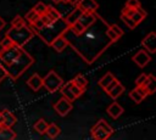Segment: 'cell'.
<instances>
[{
    "mask_svg": "<svg viewBox=\"0 0 156 140\" xmlns=\"http://www.w3.org/2000/svg\"><path fill=\"white\" fill-rule=\"evenodd\" d=\"M108 23L98 15L96 21L85 28L82 34H73L68 29L63 33V37L67 40V44L80 56V58L87 65H93L107 47L113 43L106 34Z\"/></svg>",
    "mask_w": 156,
    "mask_h": 140,
    "instance_id": "obj_1",
    "label": "cell"
},
{
    "mask_svg": "<svg viewBox=\"0 0 156 140\" xmlns=\"http://www.w3.org/2000/svg\"><path fill=\"white\" fill-rule=\"evenodd\" d=\"M33 63L34 57L16 44L0 50V65L6 69L7 75L13 80L18 79Z\"/></svg>",
    "mask_w": 156,
    "mask_h": 140,
    "instance_id": "obj_2",
    "label": "cell"
},
{
    "mask_svg": "<svg viewBox=\"0 0 156 140\" xmlns=\"http://www.w3.org/2000/svg\"><path fill=\"white\" fill-rule=\"evenodd\" d=\"M68 29L63 17L55 19L50 24H45L39 29H32L34 32V35H38L46 45H51V43L60 35H62Z\"/></svg>",
    "mask_w": 156,
    "mask_h": 140,
    "instance_id": "obj_3",
    "label": "cell"
},
{
    "mask_svg": "<svg viewBox=\"0 0 156 140\" xmlns=\"http://www.w3.org/2000/svg\"><path fill=\"white\" fill-rule=\"evenodd\" d=\"M5 35H7V37L12 40L13 44H16V45L23 47L29 40H32V38L34 37V32H33L32 28L24 22L23 24L18 26V27H11V28L6 32Z\"/></svg>",
    "mask_w": 156,
    "mask_h": 140,
    "instance_id": "obj_4",
    "label": "cell"
},
{
    "mask_svg": "<svg viewBox=\"0 0 156 140\" xmlns=\"http://www.w3.org/2000/svg\"><path fill=\"white\" fill-rule=\"evenodd\" d=\"M90 134L95 140H106L113 134V128L104 118H101L91 127Z\"/></svg>",
    "mask_w": 156,
    "mask_h": 140,
    "instance_id": "obj_5",
    "label": "cell"
},
{
    "mask_svg": "<svg viewBox=\"0 0 156 140\" xmlns=\"http://www.w3.org/2000/svg\"><path fill=\"white\" fill-rule=\"evenodd\" d=\"M63 83H65L63 79H62V78L56 73V71H54V69L49 71V72L43 77V86H44L50 94L57 91V90L60 89V86H61Z\"/></svg>",
    "mask_w": 156,
    "mask_h": 140,
    "instance_id": "obj_6",
    "label": "cell"
},
{
    "mask_svg": "<svg viewBox=\"0 0 156 140\" xmlns=\"http://www.w3.org/2000/svg\"><path fill=\"white\" fill-rule=\"evenodd\" d=\"M54 111L60 116V117H66L73 108V105H72V101L67 100L66 97H61L58 99L55 103H54Z\"/></svg>",
    "mask_w": 156,
    "mask_h": 140,
    "instance_id": "obj_7",
    "label": "cell"
},
{
    "mask_svg": "<svg viewBox=\"0 0 156 140\" xmlns=\"http://www.w3.org/2000/svg\"><path fill=\"white\" fill-rule=\"evenodd\" d=\"M121 13H123V15L130 17V18L134 21V23H135L136 26H138V24L146 17V15H147L146 11H144L141 7H138V9H130V7H127V6H124V7L122 9Z\"/></svg>",
    "mask_w": 156,
    "mask_h": 140,
    "instance_id": "obj_8",
    "label": "cell"
},
{
    "mask_svg": "<svg viewBox=\"0 0 156 140\" xmlns=\"http://www.w3.org/2000/svg\"><path fill=\"white\" fill-rule=\"evenodd\" d=\"M132 61H133L139 68H144V67H146V66L149 65V62L151 61V56H150V54H149L146 50L141 49V50L136 51V52L132 56Z\"/></svg>",
    "mask_w": 156,
    "mask_h": 140,
    "instance_id": "obj_9",
    "label": "cell"
},
{
    "mask_svg": "<svg viewBox=\"0 0 156 140\" xmlns=\"http://www.w3.org/2000/svg\"><path fill=\"white\" fill-rule=\"evenodd\" d=\"M105 91H106V94H107L112 100H116V99H118V97L124 93V86H123V84H122L121 82H118L117 79H115V80L105 89Z\"/></svg>",
    "mask_w": 156,
    "mask_h": 140,
    "instance_id": "obj_10",
    "label": "cell"
},
{
    "mask_svg": "<svg viewBox=\"0 0 156 140\" xmlns=\"http://www.w3.org/2000/svg\"><path fill=\"white\" fill-rule=\"evenodd\" d=\"M141 46L149 54H154L156 51V33L150 32L141 39Z\"/></svg>",
    "mask_w": 156,
    "mask_h": 140,
    "instance_id": "obj_11",
    "label": "cell"
},
{
    "mask_svg": "<svg viewBox=\"0 0 156 140\" xmlns=\"http://www.w3.org/2000/svg\"><path fill=\"white\" fill-rule=\"evenodd\" d=\"M146 96H147V93H146V90H145L141 85L135 86L133 90L129 91V97H130L135 103H140Z\"/></svg>",
    "mask_w": 156,
    "mask_h": 140,
    "instance_id": "obj_12",
    "label": "cell"
},
{
    "mask_svg": "<svg viewBox=\"0 0 156 140\" xmlns=\"http://www.w3.org/2000/svg\"><path fill=\"white\" fill-rule=\"evenodd\" d=\"M98 18V13L96 11L95 12H83L78 19V22L84 27V28H88L89 26H91Z\"/></svg>",
    "mask_w": 156,
    "mask_h": 140,
    "instance_id": "obj_13",
    "label": "cell"
},
{
    "mask_svg": "<svg viewBox=\"0 0 156 140\" xmlns=\"http://www.w3.org/2000/svg\"><path fill=\"white\" fill-rule=\"evenodd\" d=\"M27 85L33 90V91H39L43 88V77H40L38 73L32 74L27 79Z\"/></svg>",
    "mask_w": 156,
    "mask_h": 140,
    "instance_id": "obj_14",
    "label": "cell"
},
{
    "mask_svg": "<svg viewBox=\"0 0 156 140\" xmlns=\"http://www.w3.org/2000/svg\"><path fill=\"white\" fill-rule=\"evenodd\" d=\"M82 13H83L82 9H79L78 6H74L73 10H72L66 17H63V19H65L67 27H71L72 24H74L76 22H78V19H79V17H80Z\"/></svg>",
    "mask_w": 156,
    "mask_h": 140,
    "instance_id": "obj_15",
    "label": "cell"
},
{
    "mask_svg": "<svg viewBox=\"0 0 156 140\" xmlns=\"http://www.w3.org/2000/svg\"><path fill=\"white\" fill-rule=\"evenodd\" d=\"M83 12H95L99 9V4L95 0H79L78 5Z\"/></svg>",
    "mask_w": 156,
    "mask_h": 140,
    "instance_id": "obj_16",
    "label": "cell"
},
{
    "mask_svg": "<svg viewBox=\"0 0 156 140\" xmlns=\"http://www.w3.org/2000/svg\"><path fill=\"white\" fill-rule=\"evenodd\" d=\"M141 86L146 90L147 95H152L156 91V78H155V75L154 74H147L146 79H145V82Z\"/></svg>",
    "mask_w": 156,
    "mask_h": 140,
    "instance_id": "obj_17",
    "label": "cell"
},
{
    "mask_svg": "<svg viewBox=\"0 0 156 140\" xmlns=\"http://www.w3.org/2000/svg\"><path fill=\"white\" fill-rule=\"evenodd\" d=\"M106 112L110 114V117H112L113 119H117L118 117L122 116V113L124 112V110H123V107L118 102H112L110 106H107Z\"/></svg>",
    "mask_w": 156,
    "mask_h": 140,
    "instance_id": "obj_18",
    "label": "cell"
},
{
    "mask_svg": "<svg viewBox=\"0 0 156 140\" xmlns=\"http://www.w3.org/2000/svg\"><path fill=\"white\" fill-rule=\"evenodd\" d=\"M1 113H2V118H4V121H2V127L12 128V127L16 124V122H17L16 116H15L12 112H10L9 110H2Z\"/></svg>",
    "mask_w": 156,
    "mask_h": 140,
    "instance_id": "obj_19",
    "label": "cell"
},
{
    "mask_svg": "<svg viewBox=\"0 0 156 140\" xmlns=\"http://www.w3.org/2000/svg\"><path fill=\"white\" fill-rule=\"evenodd\" d=\"M67 45H68V44H67V40H66V38L63 37V34H62V35L57 37V38L51 43L50 46H52L57 52H61V51H63V50L66 49Z\"/></svg>",
    "mask_w": 156,
    "mask_h": 140,
    "instance_id": "obj_20",
    "label": "cell"
},
{
    "mask_svg": "<svg viewBox=\"0 0 156 140\" xmlns=\"http://www.w3.org/2000/svg\"><path fill=\"white\" fill-rule=\"evenodd\" d=\"M60 91H61L62 96L66 97L67 100H69V101H72V102L76 100V96H74V94H73L72 90H71V83H69V82H68V83H63V84L60 86Z\"/></svg>",
    "mask_w": 156,
    "mask_h": 140,
    "instance_id": "obj_21",
    "label": "cell"
},
{
    "mask_svg": "<svg viewBox=\"0 0 156 140\" xmlns=\"http://www.w3.org/2000/svg\"><path fill=\"white\" fill-rule=\"evenodd\" d=\"M60 133H61V129H60V127H58L56 123H50V124H48L46 130H45V134H46V136H48L49 139H55V138H57Z\"/></svg>",
    "mask_w": 156,
    "mask_h": 140,
    "instance_id": "obj_22",
    "label": "cell"
},
{
    "mask_svg": "<svg viewBox=\"0 0 156 140\" xmlns=\"http://www.w3.org/2000/svg\"><path fill=\"white\" fill-rule=\"evenodd\" d=\"M16 139V133L12 130V128L7 127H0V140H13Z\"/></svg>",
    "mask_w": 156,
    "mask_h": 140,
    "instance_id": "obj_23",
    "label": "cell"
},
{
    "mask_svg": "<svg viewBox=\"0 0 156 140\" xmlns=\"http://www.w3.org/2000/svg\"><path fill=\"white\" fill-rule=\"evenodd\" d=\"M115 79H116V78H115V75H113L111 72H107L106 74H104V75L99 79V83H98V84H99V85L105 90V89H106V88H107V86H108V85H110Z\"/></svg>",
    "mask_w": 156,
    "mask_h": 140,
    "instance_id": "obj_24",
    "label": "cell"
},
{
    "mask_svg": "<svg viewBox=\"0 0 156 140\" xmlns=\"http://www.w3.org/2000/svg\"><path fill=\"white\" fill-rule=\"evenodd\" d=\"M46 127H48V122H46L44 118H39V119L34 123V125H33L34 130H35L39 135H44V134H45Z\"/></svg>",
    "mask_w": 156,
    "mask_h": 140,
    "instance_id": "obj_25",
    "label": "cell"
},
{
    "mask_svg": "<svg viewBox=\"0 0 156 140\" xmlns=\"http://www.w3.org/2000/svg\"><path fill=\"white\" fill-rule=\"evenodd\" d=\"M72 82H73L76 85H78L79 88H82L83 90H85L87 86H88V79H87L83 74H80V73L76 74V75L73 77V79H72Z\"/></svg>",
    "mask_w": 156,
    "mask_h": 140,
    "instance_id": "obj_26",
    "label": "cell"
},
{
    "mask_svg": "<svg viewBox=\"0 0 156 140\" xmlns=\"http://www.w3.org/2000/svg\"><path fill=\"white\" fill-rule=\"evenodd\" d=\"M33 10L39 15V16H41V15H44V13H46V10H48V5H45L44 2H41V1H39V2H37L35 5H34V7H33Z\"/></svg>",
    "mask_w": 156,
    "mask_h": 140,
    "instance_id": "obj_27",
    "label": "cell"
},
{
    "mask_svg": "<svg viewBox=\"0 0 156 140\" xmlns=\"http://www.w3.org/2000/svg\"><path fill=\"white\" fill-rule=\"evenodd\" d=\"M38 17H39V15H38V13H37V12H35L33 9H30V10H29V11H28V12L24 15V19H26V21H27L29 24H30V23H33V22H34V21H35Z\"/></svg>",
    "mask_w": 156,
    "mask_h": 140,
    "instance_id": "obj_28",
    "label": "cell"
},
{
    "mask_svg": "<svg viewBox=\"0 0 156 140\" xmlns=\"http://www.w3.org/2000/svg\"><path fill=\"white\" fill-rule=\"evenodd\" d=\"M121 19L123 21V23H124L129 29H134V28H136V24L134 23V21H133L130 17H128V16L121 13Z\"/></svg>",
    "mask_w": 156,
    "mask_h": 140,
    "instance_id": "obj_29",
    "label": "cell"
},
{
    "mask_svg": "<svg viewBox=\"0 0 156 140\" xmlns=\"http://www.w3.org/2000/svg\"><path fill=\"white\" fill-rule=\"evenodd\" d=\"M69 83H71V90H72V93L74 94V96H76V99H78V97H80L83 94H84V91L85 90H83L82 88H79L78 85H76L72 80H69Z\"/></svg>",
    "mask_w": 156,
    "mask_h": 140,
    "instance_id": "obj_30",
    "label": "cell"
},
{
    "mask_svg": "<svg viewBox=\"0 0 156 140\" xmlns=\"http://www.w3.org/2000/svg\"><path fill=\"white\" fill-rule=\"evenodd\" d=\"M46 13H48L49 16H51L54 19H58V18H61V17H62V15H61V13H60L55 7H52V6H48Z\"/></svg>",
    "mask_w": 156,
    "mask_h": 140,
    "instance_id": "obj_31",
    "label": "cell"
},
{
    "mask_svg": "<svg viewBox=\"0 0 156 140\" xmlns=\"http://www.w3.org/2000/svg\"><path fill=\"white\" fill-rule=\"evenodd\" d=\"M24 22H26V21H24V18H23L22 16L17 15V16H15V17H13V19L11 21V27H18V26L23 24Z\"/></svg>",
    "mask_w": 156,
    "mask_h": 140,
    "instance_id": "obj_32",
    "label": "cell"
},
{
    "mask_svg": "<svg viewBox=\"0 0 156 140\" xmlns=\"http://www.w3.org/2000/svg\"><path fill=\"white\" fill-rule=\"evenodd\" d=\"M106 34H107V37L110 38V40H111L112 43H116V41H117V40L119 39V37H118V35H117V34H116V33H115V32H113V30H112V29L110 28V26L107 27Z\"/></svg>",
    "mask_w": 156,
    "mask_h": 140,
    "instance_id": "obj_33",
    "label": "cell"
},
{
    "mask_svg": "<svg viewBox=\"0 0 156 140\" xmlns=\"http://www.w3.org/2000/svg\"><path fill=\"white\" fill-rule=\"evenodd\" d=\"M124 6L130 7V9H138V7H141V4L139 0H127Z\"/></svg>",
    "mask_w": 156,
    "mask_h": 140,
    "instance_id": "obj_34",
    "label": "cell"
},
{
    "mask_svg": "<svg viewBox=\"0 0 156 140\" xmlns=\"http://www.w3.org/2000/svg\"><path fill=\"white\" fill-rule=\"evenodd\" d=\"M13 43H12V40L7 37V35H5L2 39H1V41H0V46H1V49H5V47H9L10 45H12Z\"/></svg>",
    "mask_w": 156,
    "mask_h": 140,
    "instance_id": "obj_35",
    "label": "cell"
},
{
    "mask_svg": "<svg viewBox=\"0 0 156 140\" xmlns=\"http://www.w3.org/2000/svg\"><path fill=\"white\" fill-rule=\"evenodd\" d=\"M146 77H147V74H146V73H140V74H139V77L135 79V86L143 85V84H144V82H145V79H146Z\"/></svg>",
    "mask_w": 156,
    "mask_h": 140,
    "instance_id": "obj_36",
    "label": "cell"
},
{
    "mask_svg": "<svg viewBox=\"0 0 156 140\" xmlns=\"http://www.w3.org/2000/svg\"><path fill=\"white\" fill-rule=\"evenodd\" d=\"M6 77H9V75H7V72H6V69L0 65V83H1Z\"/></svg>",
    "mask_w": 156,
    "mask_h": 140,
    "instance_id": "obj_37",
    "label": "cell"
},
{
    "mask_svg": "<svg viewBox=\"0 0 156 140\" xmlns=\"http://www.w3.org/2000/svg\"><path fill=\"white\" fill-rule=\"evenodd\" d=\"M61 2H65V4H67V5H72V6L74 7V6H77V5H78L79 0H62Z\"/></svg>",
    "mask_w": 156,
    "mask_h": 140,
    "instance_id": "obj_38",
    "label": "cell"
},
{
    "mask_svg": "<svg viewBox=\"0 0 156 140\" xmlns=\"http://www.w3.org/2000/svg\"><path fill=\"white\" fill-rule=\"evenodd\" d=\"M5 26H6V22H5V19H4L2 17H0V30H2V29L5 28Z\"/></svg>",
    "mask_w": 156,
    "mask_h": 140,
    "instance_id": "obj_39",
    "label": "cell"
},
{
    "mask_svg": "<svg viewBox=\"0 0 156 140\" xmlns=\"http://www.w3.org/2000/svg\"><path fill=\"white\" fill-rule=\"evenodd\" d=\"M2 121H4V118H2V113H1V111H0V127L2 125Z\"/></svg>",
    "mask_w": 156,
    "mask_h": 140,
    "instance_id": "obj_40",
    "label": "cell"
},
{
    "mask_svg": "<svg viewBox=\"0 0 156 140\" xmlns=\"http://www.w3.org/2000/svg\"><path fill=\"white\" fill-rule=\"evenodd\" d=\"M51 1H52V2H55V4H60L62 0H51Z\"/></svg>",
    "mask_w": 156,
    "mask_h": 140,
    "instance_id": "obj_41",
    "label": "cell"
}]
</instances>
